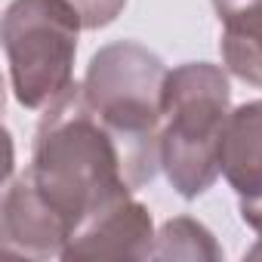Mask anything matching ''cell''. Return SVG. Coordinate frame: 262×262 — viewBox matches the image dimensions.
I'll return each instance as SVG.
<instances>
[{
	"mask_svg": "<svg viewBox=\"0 0 262 262\" xmlns=\"http://www.w3.org/2000/svg\"><path fill=\"white\" fill-rule=\"evenodd\" d=\"M68 231L62 219L40 201L28 176L7 188L4 198V250L7 253H31L47 256L65 250Z\"/></svg>",
	"mask_w": 262,
	"mask_h": 262,
	"instance_id": "6",
	"label": "cell"
},
{
	"mask_svg": "<svg viewBox=\"0 0 262 262\" xmlns=\"http://www.w3.org/2000/svg\"><path fill=\"white\" fill-rule=\"evenodd\" d=\"M222 56L247 83L262 86V0H216Z\"/></svg>",
	"mask_w": 262,
	"mask_h": 262,
	"instance_id": "7",
	"label": "cell"
},
{
	"mask_svg": "<svg viewBox=\"0 0 262 262\" xmlns=\"http://www.w3.org/2000/svg\"><path fill=\"white\" fill-rule=\"evenodd\" d=\"M83 19L71 0H16L4 16V50L13 93L43 108L71 86V62Z\"/></svg>",
	"mask_w": 262,
	"mask_h": 262,
	"instance_id": "4",
	"label": "cell"
},
{
	"mask_svg": "<svg viewBox=\"0 0 262 262\" xmlns=\"http://www.w3.org/2000/svg\"><path fill=\"white\" fill-rule=\"evenodd\" d=\"M228 83L213 65H185L167 74L161 105V164L182 198L210 188L219 170Z\"/></svg>",
	"mask_w": 262,
	"mask_h": 262,
	"instance_id": "3",
	"label": "cell"
},
{
	"mask_svg": "<svg viewBox=\"0 0 262 262\" xmlns=\"http://www.w3.org/2000/svg\"><path fill=\"white\" fill-rule=\"evenodd\" d=\"M25 176L68 237L129 198L120 148L90 108L83 86H68L47 105Z\"/></svg>",
	"mask_w": 262,
	"mask_h": 262,
	"instance_id": "1",
	"label": "cell"
},
{
	"mask_svg": "<svg viewBox=\"0 0 262 262\" xmlns=\"http://www.w3.org/2000/svg\"><path fill=\"white\" fill-rule=\"evenodd\" d=\"M77 7L80 19H83V28H99V25H108L117 10L123 7V0H71Z\"/></svg>",
	"mask_w": 262,
	"mask_h": 262,
	"instance_id": "8",
	"label": "cell"
},
{
	"mask_svg": "<svg viewBox=\"0 0 262 262\" xmlns=\"http://www.w3.org/2000/svg\"><path fill=\"white\" fill-rule=\"evenodd\" d=\"M167 71L136 43L102 50L86 74L83 96L102 126L114 136L129 188L155 176L161 164V105Z\"/></svg>",
	"mask_w": 262,
	"mask_h": 262,
	"instance_id": "2",
	"label": "cell"
},
{
	"mask_svg": "<svg viewBox=\"0 0 262 262\" xmlns=\"http://www.w3.org/2000/svg\"><path fill=\"white\" fill-rule=\"evenodd\" d=\"M219 167L241 198V216L262 234V102L231 114L219 145Z\"/></svg>",
	"mask_w": 262,
	"mask_h": 262,
	"instance_id": "5",
	"label": "cell"
}]
</instances>
